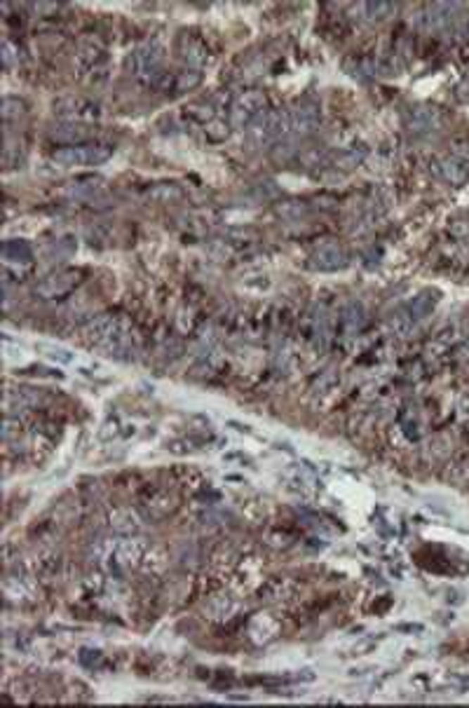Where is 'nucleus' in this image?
Wrapping results in <instances>:
<instances>
[{"label":"nucleus","instance_id":"nucleus-1","mask_svg":"<svg viewBox=\"0 0 469 708\" xmlns=\"http://www.w3.org/2000/svg\"><path fill=\"white\" fill-rule=\"evenodd\" d=\"M127 66H129V71L131 75H134L136 80H141V82H153V85H158L160 80H162V66H165V47L160 45V43H143V45H139L134 52H131V57L127 61Z\"/></svg>","mask_w":469,"mask_h":708},{"label":"nucleus","instance_id":"nucleus-2","mask_svg":"<svg viewBox=\"0 0 469 708\" xmlns=\"http://www.w3.org/2000/svg\"><path fill=\"white\" fill-rule=\"evenodd\" d=\"M113 155V148L106 143H78L64 146L52 153V160L61 167H96Z\"/></svg>","mask_w":469,"mask_h":708},{"label":"nucleus","instance_id":"nucleus-3","mask_svg":"<svg viewBox=\"0 0 469 708\" xmlns=\"http://www.w3.org/2000/svg\"><path fill=\"white\" fill-rule=\"evenodd\" d=\"M289 131H291L289 110H270V113L261 115L254 124H251L249 134H251V141L256 146H268V143H277L279 139H284Z\"/></svg>","mask_w":469,"mask_h":708},{"label":"nucleus","instance_id":"nucleus-4","mask_svg":"<svg viewBox=\"0 0 469 708\" xmlns=\"http://www.w3.org/2000/svg\"><path fill=\"white\" fill-rule=\"evenodd\" d=\"M265 103H268V99H265V94L261 92V89H249V92H242L233 101V106H230V124H233L235 129L251 127V124L263 115Z\"/></svg>","mask_w":469,"mask_h":708},{"label":"nucleus","instance_id":"nucleus-5","mask_svg":"<svg viewBox=\"0 0 469 708\" xmlns=\"http://www.w3.org/2000/svg\"><path fill=\"white\" fill-rule=\"evenodd\" d=\"M78 284V272L73 270H57L47 275L43 282L36 286V296L43 300H57L66 293H71Z\"/></svg>","mask_w":469,"mask_h":708},{"label":"nucleus","instance_id":"nucleus-6","mask_svg":"<svg viewBox=\"0 0 469 708\" xmlns=\"http://www.w3.org/2000/svg\"><path fill=\"white\" fill-rule=\"evenodd\" d=\"M434 172L451 186H462L469 181V160L460 155H446L434 162Z\"/></svg>","mask_w":469,"mask_h":708},{"label":"nucleus","instance_id":"nucleus-7","mask_svg":"<svg viewBox=\"0 0 469 708\" xmlns=\"http://www.w3.org/2000/svg\"><path fill=\"white\" fill-rule=\"evenodd\" d=\"M310 265L319 272H335L347 265V254L340 244H324L312 254Z\"/></svg>","mask_w":469,"mask_h":708},{"label":"nucleus","instance_id":"nucleus-8","mask_svg":"<svg viewBox=\"0 0 469 708\" xmlns=\"http://www.w3.org/2000/svg\"><path fill=\"white\" fill-rule=\"evenodd\" d=\"M319 122H321L319 106L312 101L298 103V106L291 110V131H296L300 136L312 134V131L319 127Z\"/></svg>","mask_w":469,"mask_h":708},{"label":"nucleus","instance_id":"nucleus-9","mask_svg":"<svg viewBox=\"0 0 469 708\" xmlns=\"http://www.w3.org/2000/svg\"><path fill=\"white\" fill-rule=\"evenodd\" d=\"M54 108H59L57 113L66 120H92V117H99V108L94 103H89L80 96H68V99H61L54 103Z\"/></svg>","mask_w":469,"mask_h":708},{"label":"nucleus","instance_id":"nucleus-10","mask_svg":"<svg viewBox=\"0 0 469 708\" xmlns=\"http://www.w3.org/2000/svg\"><path fill=\"white\" fill-rule=\"evenodd\" d=\"M120 321H117L115 317H108V314H99V317H94L92 321H87L85 326H82V335L89 340V342H94V345H101V342H106L110 335L120 331Z\"/></svg>","mask_w":469,"mask_h":708},{"label":"nucleus","instance_id":"nucleus-11","mask_svg":"<svg viewBox=\"0 0 469 708\" xmlns=\"http://www.w3.org/2000/svg\"><path fill=\"white\" fill-rule=\"evenodd\" d=\"M202 80V73L195 71V68H186V71H176L172 75H162V80L158 82V87L162 92H174V94H184L188 89L198 87Z\"/></svg>","mask_w":469,"mask_h":708},{"label":"nucleus","instance_id":"nucleus-12","mask_svg":"<svg viewBox=\"0 0 469 708\" xmlns=\"http://www.w3.org/2000/svg\"><path fill=\"white\" fill-rule=\"evenodd\" d=\"M179 54L188 66L195 68V71H200V68L209 61V50L195 36H181Z\"/></svg>","mask_w":469,"mask_h":708},{"label":"nucleus","instance_id":"nucleus-13","mask_svg":"<svg viewBox=\"0 0 469 708\" xmlns=\"http://www.w3.org/2000/svg\"><path fill=\"white\" fill-rule=\"evenodd\" d=\"M103 352H108L110 356H115V359H122V361H129L131 356H134V345H131V335L124 331V328H120L117 333H113L106 342H101L99 345Z\"/></svg>","mask_w":469,"mask_h":708},{"label":"nucleus","instance_id":"nucleus-14","mask_svg":"<svg viewBox=\"0 0 469 708\" xmlns=\"http://www.w3.org/2000/svg\"><path fill=\"white\" fill-rule=\"evenodd\" d=\"M312 340H314V347L319 352H326L328 345L333 340V331H331V319L324 310H319L314 314V326H312Z\"/></svg>","mask_w":469,"mask_h":708},{"label":"nucleus","instance_id":"nucleus-15","mask_svg":"<svg viewBox=\"0 0 469 708\" xmlns=\"http://www.w3.org/2000/svg\"><path fill=\"white\" fill-rule=\"evenodd\" d=\"M110 528H113L117 535H136L141 530V523H139L136 514L131 509H117L110 516Z\"/></svg>","mask_w":469,"mask_h":708},{"label":"nucleus","instance_id":"nucleus-16","mask_svg":"<svg viewBox=\"0 0 469 708\" xmlns=\"http://www.w3.org/2000/svg\"><path fill=\"white\" fill-rule=\"evenodd\" d=\"M3 256L8 263L29 265L33 261V249H31V244L24 242V240H8L3 247Z\"/></svg>","mask_w":469,"mask_h":708},{"label":"nucleus","instance_id":"nucleus-17","mask_svg":"<svg viewBox=\"0 0 469 708\" xmlns=\"http://www.w3.org/2000/svg\"><path fill=\"white\" fill-rule=\"evenodd\" d=\"M364 321H366V317H364V307L359 303L345 305V310H342V319H340L345 335H356V333H359L361 326H364Z\"/></svg>","mask_w":469,"mask_h":708},{"label":"nucleus","instance_id":"nucleus-18","mask_svg":"<svg viewBox=\"0 0 469 708\" xmlns=\"http://www.w3.org/2000/svg\"><path fill=\"white\" fill-rule=\"evenodd\" d=\"M441 122L439 113L434 108H416L411 113V129L413 131H432Z\"/></svg>","mask_w":469,"mask_h":708},{"label":"nucleus","instance_id":"nucleus-19","mask_svg":"<svg viewBox=\"0 0 469 708\" xmlns=\"http://www.w3.org/2000/svg\"><path fill=\"white\" fill-rule=\"evenodd\" d=\"M52 141L68 143V146H78L87 139V129L78 127V124H61V127H54L50 131Z\"/></svg>","mask_w":469,"mask_h":708},{"label":"nucleus","instance_id":"nucleus-20","mask_svg":"<svg viewBox=\"0 0 469 708\" xmlns=\"http://www.w3.org/2000/svg\"><path fill=\"white\" fill-rule=\"evenodd\" d=\"M434 303H437L434 293H432V291H423V293H420V296L413 298V303L409 305V317H411L413 321H418V319L427 317V314L432 312Z\"/></svg>","mask_w":469,"mask_h":708},{"label":"nucleus","instance_id":"nucleus-21","mask_svg":"<svg viewBox=\"0 0 469 708\" xmlns=\"http://www.w3.org/2000/svg\"><path fill=\"white\" fill-rule=\"evenodd\" d=\"M359 10L364 12V19L366 22H383L387 19L392 12H397L394 3H361Z\"/></svg>","mask_w":469,"mask_h":708},{"label":"nucleus","instance_id":"nucleus-22","mask_svg":"<svg viewBox=\"0 0 469 708\" xmlns=\"http://www.w3.org/2000/svg\"><path fill=\"white\" fill-rule=\"evenodd\" d=\"M364 157H366V148H356V146H354V148L342 150L340 155L335 157L333 165L338 167V169L349 172V169H354V167H359L364 162Z\"/></svg>","mask_w":469,"mask_h":708},{"label":"nucleus","instance_id":"nucleus-23","mask_svg":"<svg viewBox=\"0 0 469 708\" xmlns=\"http://www.w3.org/2000/svg\"><path fill=\"white\" fill-rule=\"evenodd\" d=\"M181 188L174 186V184H162V186H155L153 191H148V198L150 200H158V202H169V200H179L181 198Z\"/></svg>","mask_w":469,"mask_h":708},{"label":"nucleus","instance_id":"nucleus-24","mask_svg":"<svg viewBox=\"0 0 469 708\" xmlns=\"http://www.w3.org/2000/svg\"><path fill=\"white\" fill-rule=\"evenodd\" d=\"M38 349H40V352H45L47 359H52V361H59V363H71L73 361V352H71V349H64V347H59V345H47V342H40Z\"/></svg>","mask_w":469,"mask_h":708},{"label":"nucleus","instance_id":"nucleus-25","mask_svg":"<svg viewBox=\"0 0 469 708\" xmlns=\"http://www.w3.org/2000/svg\"><path fill=\"white\" fill-rule=\"evenodd\" d=\"M26 110V103L22 99H15V96H5L3 99V117L5 120H15V117H22Z\"/></svg>","mask_w":469,"mask_h":708},{"label":"nucleus","instance_id":"nucleus-26","mask_svg":"<svg viewBox=\"0 0 469 708\" xmlns=\"http://www.w3.org/2000/svg\"><path fill=\"white\" fill-rule=\"evenodd\" d=\"M411 326H413V319L409 317V312H399V314H394V317H392V328H394L397 333L406 335Z\"/></svg>","mask_w":469,"mask_h":708},{"label":"nucleus","instance_id":"nucleus-27","mask_svg":"<svg viewBox=\"0 0 469 708\" xmlns=\"http://www.w3.org/2000/svg\"><path fill=\"white\" fill-rule=\"evenodd\" d=\"M3 61H5V66H12V61H15V50H12V45L5 40V45H3Z\"/></svg>","mask_w":469,"mask_h":708}]
</instances>
